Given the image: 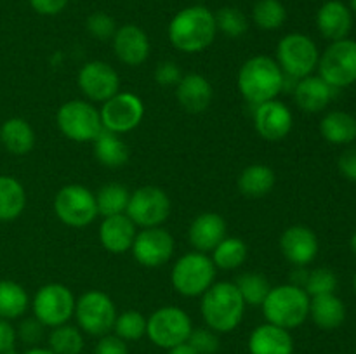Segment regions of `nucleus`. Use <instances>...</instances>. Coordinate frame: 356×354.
Wrapping results in <instances>:
<instances>
[{
  "label": "nucleus",
  "instance_id": "52",
  "mask_svg": "<svg viewBox=\"0 0 356 354\" xmlns=\"http://www.w3.org/2000/svg\"><path fill=\"white\" fill-rule=\"evenodd\" d=\"M351 248H353V250H355V253H356V231H355L353 238H351Z\"/></svg>",
  "mask_w": 356,
  "mask_h": 354
},
{
  "label": "nucleus",
  "instance_id": "43",
  "mask_svg": "<svg viewBox=\"0 0 356 354\" xmlns=\"http://www.w3.org/2000/svg\"><path fill=\"white\" fill-rule=\"evenodd\" d=\"M155 78L160 85H177L183 75H181V69L177 68L176 62L163 61L156 66Z\"/></svg>",
  "mask_w": 356,
  "mask_h": 354
},
{
  "label": "nucleus",
  "instance_id": "46",
  "mask_svg": "<svg viewBox=\"0 0 356 354\" xmlns=\"http://www.w3.org/2000/svg\"><path fill=\"white\" fill-rule=\"evenodd\" d=\"M17 333L7 319L0 318V354H16L14 346H16Z\"/></svg>",
  "mask_w": 356,
  "mask_h": 354
},
{
  "label": "nucleus",
  "instance_id": "10",
  "mask_svg": "<svg viewBox=\"0 0 356 354\" xmlns=\"http://www.w3.org/2000/svg\"><path fill=\"white\" fill-rule=\"evenodd\" d=\"M76 321L80 328L89 335L103 337L108 335L117 319V309L113 301L104 292L92 290L83 294L75 302Z\"/></svg>",
  "mask_w": 356,
  "mask_h": 354
},
{
  "label": "nucleus",
  "instance_id": "16",
  "mask_svg": "<svg viewBox=\"0 0 356 354\" xmlns=\"http://www.w3.org/2000/svg\"><path fill=\"white\" fill-rule=\"evenodd\" d=\"M79 87L89 99L104 103L120 89V78L108 62L90 61L79 73Z\"/></svg>",
  "mask_w": 356,
  "mask_h": 354
},
{
  "label": "nucleus",
  "instance_id": "35",
  "mask_svg": "<svg viewBox=\"0 0 356 354\" xmlns=\"http://www.w3.org/2000/svg\"><path fill=\"white\" fill-rule=\"evenodd\" d=\"M49 349L54 354H80L83 349V337L76 326H56L49 335Z\"/></svg>",
  "mask_w": 356,
  "mask_h": 354
},
{
  "label": "nucleus",
  "instance_id": "24",
  "mask_svg": "<svg viewBox=\"0 0 356 354\" xmlns=\"http://www.w3.org/2000/svg\"><path fill=\"white\" fill-rule=\"evenodd\" d=\"M177 101L190 113H202L212 101L211 83L198 73L184 75L177 83Z\"/></svg>",
  "mask_w": 356,
  "mask_h": 354
},
{
  "label": "nucleus",
  "instance_id": "25",
  "mask_svg": "<svg viewBox=\"0 0 356 354\" xmlns=\"http://www.w3.org/2000/svg\"><path fill=\"white\" fill-rule=\"evenodd\" d=\"M332 89L322 76H305L296 83L294 99L302 111L318 113L332 99Z\"/></svg>",
  "mask_w": 356,
  "mask_h": 354
},
{
  "label": "nucleus",
  "instance_id": "3",
  "mask_svg": "<svg viewBox=\"0 0 356 354\" xmlns=\"http://www.w3.org/2000/svg\"><path fill=\"white\" fill-rule=\"evenodd\" d=\"M245 302L235 283L221 281L209 288L202 297V316L211 330L226 333L240 325L245 311Z\"/></svg>",
  "mask_w": 356,
  "mask_h": 354
},
{
  "label": "nucleus",
  "instance_id": "5",
  "mask_svg": "<svg viewBox=\"0 0 356 354\" xmlns=\"http://www.w3.org/2000/svg\"><path fill=\"white\" fill-rule=\"evenodd\" d=\"M172 285L186 297L204 295L212 287L216 266L204 252H190L181 257L172 267Z\"/></svg>",
  "mask_w": 356,
  "mask_h": 354
},
{
  "label": "nucleus",
  "instance_id": "7",
  "mask_svg": "<svg viewBox=\"0 0 356 354\" xmlns=\"http://www.w3.org/2000/svg\"><path fill=\"white\" fill-rule=\"evenodd\" d=\"M320 76L334 89L356 82V42L350 38L332 42L318 59Z\"/></svg>",
  "mask_w": 356,
  "mask_h": 354
},
{
  "label": "nucleus",
  "instance_id": "8",
  "mask_svg": "<svg viewBox=\"0 0 356 354\" xmlns=\"http://www.w3.org/2000/svg\"><path fill=\"white\" fill-rule=\"evenodd\" d=\"M191 319L183 309L167 305L159 309L146 321V333L155 346L170 349L188 342L191 333Z\"/></svg>",
  "mask_w": 356,
  "mask_h": 354
},
{
  "label": "nucleus",
  "instance_id": "17",
  "mask_svg": "<svg viewBox=\"0 0 356 354\" xmlns=\"http://www.w3.org/2000/svg\"><path fill=\"white\" fill-rule=\"evenodd\" d=\"M254 125L257 134L266 141H280L292 128V113L277 99L257 104L254 111Z\"/></svg>",
  "mask_w": 356,
  "mask_h": 354
},
{
  "label": "nucleus",
  "instance_id": "22",
  "mask_svg": "<svg viewBox=\"0 0 356 354\" xmlns=\"http://www.w3.org/2000/svg\"><path fill=\"white\" fill-rule=\"evenodd\" d=\"M249 351L250 354H292L294 340L289 330L266 323L250 333Z\"/></svg>",
  "mask_w": 356,
  "mask_h": 354
},
{
  "label": "nucleus",
  "instance_id": "15",
  "mask_svg": "<svg viewBox=\"0 0 356 354\" xmlns=\"http://www.w3.org/2000/svg\"><path fill=\"white\" fill-rule=\"evenodd\" d=\"M136 260L146 267H159L165 264L174 253V239L163 228H146L138 233L132 243Z\"/></svg>",
  "mask_w": 356,
  "mask_h": 354
},
{
  "label": "nucleus",
  "instance_id": "29",
  "mask_svg": "<svg viewBox=\"0 0 356 354\" xmlns=\"http://www.w3.org/2000/svg\"><path fill=\"white\" fill-rule=\"evenodd\" d=\"M94 153H96V158L110 169L125 165L129 160L127 144L117 134L106 128H103L101 134L94 139Z\"/></svg>",
  "mask_w": 356,
  "mask_h": 354
},
{
  "label": "nucleus",
  "instance_id": "2",
  "mask_svg": "<svg viewBox=\"0 0 356 354\" xmlns=\"http://www.w3.org/2000/svg\"><path fill=\"white\" fill-rule=\"evenodd\" d=\"M285 87V73L270 56H254L238 71V89L250 104L277 99Z\"/></svg>",
  "mask_w": 356,
  "mask_h": 354
},
{
  "label": "nucleus",
  "instance_id": "40",
  "mask_svg": "<svg viewBox=\"0 0 356 354\" xmlns=\"http://www.w3.org/2000/svg\"><path fill=\"white\" fill-rule=\"evenodd\" d=\"M337 287V278L334 271L327 269V267H318V269L312 271L306 280L305 290L308 295H325L334 294Z\"/></svg>",
  "mask_w": 356,
  "mask_h": 354
},
{
  "label": "nucleus",
  "instance_id": "14",
  "mask_svg": "<svg viewBox=\"0 0 356 354\" xmlns=\"http://www.w3.org/2000/svg\"><path fill=\"white\" fill-rule=\"evenodd\" d=\"M103 128L113 134H124L138 127L145 115V104L136 94L117 92L104 101L99 111Z\"/></svg>",
  "mask_w": 356,
  "mask_h": 354
},
{
  "label": "nucleus",
  "instance_id": "23",
  "mask_svg": "<svg viewBox=\"0 0 356 354\" xmlns=\"http://www.w3.org/2000/svg\"><path fill=\"white\" fill-rule=\"evenodd\" d=\"M226 236L225 219L214 212L200 214L190 226V242L198 252H211Z\"/></svg>",
  "mask_w": 356,
  "mask_h": 354
},
{
  "label": "nucleus",
  "instance_id": "18",
  "mask_svg": "<svg viewBox=\"0 0 356 354\" xmlns=\"http://www.w3.org/2000/svg\"><path fill=\"white\" fill-rule=\"evenodd\" d=\"M113 49L122 62L129 66H139L149 56V38L143 28L136 24H124L115 31Z\"/></svg>",
  "mask_w": 356,
  "mask_h": 354
},
{
  "label": "nucleus",
  "instance_id": "20",
  "mask_svg": "<svg viewBox=\"0 0 356 354\" xmlns=\"http://www.w3.org/2000/svg\"><path fill=\"white\" fill-rule=\"evenodd\" d=\"M316 26L320 33L329 40L337 42L348 37L353 26V17L351 10L346 3L339 0H329L323 3L316 14Z\"/></svg>",
  "mask_w": 356,
  "mask_h": 354
},
{
  "label": "nucleus",
  "instance_id": "41",
  "mask_svg": "<svg viewBox=\"0 0 356 354\" xmlns=\"http://www.w3.org/2000/svg\"><path fill=\"white\" fill-rule=\"evenodd\" d=\"M188 344L197 351L198 354H216L219 351V337L211 328L191 330Z\"/></svg>",
  "mask_w": 356,
  "mask_h": 354
},
{
  "label": "nucleus",
  "instance_id": "51",
  "mask_svg": "<svg viewBox=\"0 0 356 354\" xmlns=\"http://www.w3.org/2000/svg\"><path fill=\"white\" fill-rule=\"evenodd\" d=\"M24 354H54L51 349H44V347H33V349L26 351Z\"/></svg>",
  "mask_w": 356,
  "mask_h": 354
},
{
  "label": "nucleus",
  "instance_id": "44",
  "mask_svg": "<svg viewBox=\"0 0 356 354\" xmlns=\"http://www.w3.org/2000/svg\"><path fill=\"white\" fill-rule=\"evenodd\" d=\"M94 354H129L125 340L117 335H103L97 342Z\"/></svg>",
  "mask_w": 356,
  "mask_h": 354
},
{
  "label": "nucleus",
  "instance_id": "49",
  "mask_svg": "<svg viewBox=\"0 0 356 354\" xmlns=\"http://www.w3.org/2000/svg\"><path fill=\"white\" fill-rule=\"evenodd\" d=\"M308 271L302 269V267H299L298 271H294V276H292V283L291 285H296V287L299 288H305L306 285V280H308Z\"/></svg>",
  "mask_w": 356,
  "mask_h": 354
},
{
  "label": "nucleus",
  "instance_id": "31",
  "mask_svg": "<svg viewBox=\"0 0 356 354\" xmlns=\"http://www.w3.org/2000/svg\"><path fill=\"white\" fill-rule=\"evenodd\" d=\"M275 186V172L268 165L256 163L240 174L238 187L245 196H264Z\"/></svg>",
  "mask_w": 356,
  "mask_h": 354
},
{
  "label": "nucleus",
  "instance_id": "33",
  "mask_svg": "<svg viewBox=\"0 0 356 354\" xmlns=\"http://www.w3.org/2000/svg\"><path fill=\"white\" fill-rule=\"evenodd\" d=\"M129 198H131V194H129L127 187L122 186V184H104L96 194L97 214H101L103 217L124 214Z\"/></svg>",
  "mask_w": 356,
  "mask_h": 354
},
{
  "label": "nucleus",
  "instance_id": "6",
  "mask_svg": "<svg viewBox=\"0 0 356 354\" xmlns=\"http://www.w3.org/2000/svg\"><path fill=\"white\" fill-rule=\"evenodd\" d=\"M278 66L292 78H305L312 75L318 66V49L316 44L302 33H289L280 40L277 49Z\"/></svg>",
  "mask_w": 356,
  "mask_h": 354
},
{
  "label": "nucleus",
  "instance_id": "27",
  "mask_svg": "<svg viewBox=\"0 0 356 354\" xmlns=\"http://www.w3.org/2000/svg\"><path fill=\"white\" fill-rule=\"evenodd\" d=\"M0 142L13 155H26L35 146V132L23 118H9L0 127Z\"/></svg>",
  "mask_w": 356,
  "mask_h": 354
},
{
  "label": "nucleus",
  "instance_id": "11",
  "mask_svg": "<svg viewBox=\"0 0 356 354\" xmlns=\"http://www.w3.org/2000/svg\"><path fill=\"white\" fill-rule=\"evenodd\" d=\"M127 217L141 228H159L169 217L170 200L163 189L156 186H143L129 198Z\"/></svg>",
  "mask_w": 356,
  "mask_h": 354
},
{
  "label": "nucleus",
  "instance_id": "42",
  "mask_svg": "<svg viewBox=\"0 0 356 354\" xmlns=\"http://www.w3.org/2000/svg\"><path fill=\"white\" fill-rule=\"evenodd\" d=\"M87 31L97 40H108L113 38L115 31H117V24L115 19L106 12H94L87 17Z\"/></svg>",
  "mask_w": 356,
  "mask_h": 354
},
{
  "label": "nucleus",
  "instance_id": "47",
  "mask_svg": "<svg viewBox=\"0 0 356 354\" xmlns=\"http://www.w3.org/2000/svg\"><path fill=\"white\" fill-rule=\"evenodd\" d=\"M68 2L70 0H30V6L42 16H56L66 9Z\"/></svg>",
  "mask_w": 356,
  "mask_h": 354
},
{
  "label": "nucleus",
  "instance_id": "36",
  "mask_svg": "<svg viewBox=\"0 0 356 354\" xmlns=\"http://www.w3.org/2000/svg\"><path fill=\"white\" fill-rule=\"evenodd\" d=\"M252 19L261 30H278L287 19V9L280 0H257Z\"/></svg>",
  "mask_w": 356,
  "mask_h": 354
},
{
  "label": "nucleus",
  "instance_id": "54",
  "mask_svg": "<svg viewBox=\"0 0 356 354\" xmlns=\"http://www.w3.org/2000/svg\"><path fill=\"white\" fill-rule=\"evenodd\" d=\"M355 292H356V276H355Z\"/></svg>",
  "mask_w": 356,
  "mask_h": 354
},
{
  "label": "nucleus",
  "instance_id": "21",
  "mask_svg": "<svg viewBox=\"0 0 356 354\" xmlns=\"http://www.w3.org/2000/svg\"><path fill=\"white\" fill-rule=\"evenodd\" d=\"M136 238V224L125 214L104 217L99 228V239L108 252L124 253L132 248Z\"/></svg>",
  "mask_w": 356,
  "mask_h": 354
},
{
  "label": "nucleus",
  "instance_id": "1",
  "mask_svg": "<svg viewBox=\"0 0 356 354\" xmlns=\"http://www.w3.org/2000/svg\"><path fill=\"white\" fill-rule=\"evenodd\" d=\"M218 26L216 16L204 6L179 10L169 24V40L177 51L200 52L214 42Z\"/></svg>",
  "mask_w": 356,
  "mask_h": 354
},
{
  "label": "nucleus",
  "instance_id": "32",
  "mask_svg": "<svg viewBox=\"0 0 356 354\" xmlns=\"http://www.w3.org/2000/svg\"><path fill=\"white\" fill-rule=\"evenodd\" d=\"M28 307V294L19 283L0 280V318L16 319L24 314Z\"/></svg>",
  "mask_w": 356,
  "mask_h": 354
},
{
  "label": "nucleus",
  "instance_id": "19",
  "mask_svg": "<svg viewBox=\"0 0 356 354\" xmlns=\"http://www.w3.org/2000/svg\"><path fill=\"white\" fill-rule=\"evenodd\" d=\"M280 248L285 259L296 266L305 267L318 253V238L306 226H292L282 235Z\"/></svg>",
  "mask_w": 356,
  "mask_h": 354
},
{
  "label": "nucleus",
  "instance_id": "34",
  "mask_svg": "<svg viewBox=\"0 0 356 354\" xmlns=\"http://www.w3.org/2000/svg\"><path fill=\"white\" fill-rule=\"evenodd\" d=\"M212 252V262L219 269H236L247 259V245L240 238H225Z\"/></svg>",
  "mask_w": 356,
  "mask_h": 354
},
{
  "label": "nucleus",
  "instance_id": "37",
  "mask_svg": "<svg viewBox=\"0 0 356 354\" xmlns=\"http://www.w3.org/2000/svg\"><path fill=\"white\" fill-rule=\"evenodd\" d=\"M236 288L249 305H261L270 294L271 287L261 273H245L236 280Z\"/></svg>",
  "mask_w": 356,
  "mask_h": 354
},
{
  "label": "nucleus",
  "instance_id": "53",
  "mask_svg": "<svg viewBox=\"0 0 356 354\" xmlns=\"http://www.w3.org/2000/svg\"><path fill=\"white\" fill-rule=\"evenodd\" d=\"M351 7H353V10L356 12V0H351Z\"/></svg>",
  "mask_w": 356,
  "mask_h": 354
},
{
  "label": "nucleus",
  "instance_id": "13",
  "mask_svg": "<svg viewBox=\"0 0 356 354\" xmlns=\"http://www.w3.org/2000/svg\"><path fill=\"white\" fill-rule=\"evenodd\" d=\"M54 210L59 221L72 228H83L97 215L96 196L87 187L70 184L59 189L54 200Z\"/></svg>",
  "mask_w": 356,
  "mask_h": 354
},
{
  "label": "nucleus",
  "instance_id": "30",
  "mask_svg": "<svg viewBox=\"0 0 356 354\" xmlns=\"http://www.w3.org/2000/svg\"><path fill=\"white\" fill-rule=\"evenodd\" d=\"M320 132L332 144H350L356 139V118L344 111H332L322 120Z\"/></svg>",
  "mask_w": 356,
  "mask_h": 354
},
{
  "label": "nucleus",
  "instance_id": "9",
  "mask_svg": "<svg viewBox=\"0 0 356 354\" xmlns=\"http://www.w3.org/2000/svg\"><path fill=\"white\" fill-rule=\"evenodd\" d=\"M56 118L59 130L76 142L94 141L103 130L99 111L86 101H70L63 104Z\"/></svg>",
  "mask_w": 356,
  "mask_h": 354
},
{
  "label": "nucleus",
  "instance_id": "48",
  "mask_svg": "<svg viewBox=\"0 0 356 354\" xmlns=\"http://www.w3.org/2000/svg\"><path fill=\"white\" fill-rule=\"evenodd\" d=\"M339 170L346 179L356 183V146L346 149L339 158Z\"/></svg>",
  "mask_w": 356,
  "mask_h": 354
},
{
  "label": "nucleus",
  "instance_id": "45",
  "mask_svg": "<svg viewBox=\"0 0 356 354\" xmlns=\"http://www.w3.org/2000/svg\"><path fill=\"white\" fill-rule=\"evenodd\" d=\"M42 333H44V325L38 321L37 318L24 319L19 325V332L17 335L21 337V340L26 344H37L42 339Z\"/></svg>",
  "mask_w": 356,
  "mask_h": 354
},
{
  "label": "nucleus",
  "instance_id": "38",
  "mask_svg": "<svg viewBox=\"0 0 356 354\" xmlns=\"http://www.w3.org/2000/svg\"><path fill=\"white\" fill-rule=\"evenodd\" d=\"M216 16V26L218 30H221L226 37L232 38H240L242 35H245V31L249 30V21L247 16L238 9V7H222L219 9Z\"/></svg>",
  "mask_w": 356,
  "mask_h": 354
},
{
  "label": "nucleus",
  "instance_id": "39",
  "mask_svg": "<svg viewBox=\"0 0 356 354\" xmlns=\"http://www.w3.org/2000/svg\"><path fill=\"white\" fill-rule=\"evenodd\" d=\"M148 319L138 311H125L115 319V335L122 340H139L146 333Z\"/></svg>",
  "mask_w": 356,
  "mask_h": 354
},
{
  "label": "nucleus",
  "instance_id": "12",
  "mask_svg": "<svg viewBox=\"0 0 356 354\" xmlns=\"http://www.w3.org/2000/svg\"><path fill=\"white\" fill-rule=\"evenodd\" d=\"M75 297L61 283H49L33 298V314L44 326H61L75 312Z\"/></svg>",
  "mask_w": 356,
  "mask_h": 354
},
{
  "label": "nucleus",
  "instance_id": "26",
  "mask_svg": "<svg viewBox=\"0 0 356 354\" xmlns=\"http://www.w3.org/2000/svg\"><path fill=\"white\" fill-rule=\"evenodd\" d=\"M309 316L320 328L334 330L343 325L346 318V307L343 301L334 294L315 295L309 301Z\"/></svg>",
  "mask_w": 356,
  "mask_h": 354
},
{
  "label": "nucleus",
  "instance_id": "4",
  "mask_svg": "<svg viewBox=\"0 0 356 354\" xmlns=\"http://www.w3.org/2000/svg\"><path fill=\"white\" fill-rule=\"evenodd\" d=\"M261 305L268 323L285 330L302 325L309 316V295L296 285L271 288Z\"/></svg>",
  "mask_w": 356,
  "mask_h": 354
},
{
  "label": "nucleus",
  "instance_id": "50",
  "mask_svg": "<svg viewBox=\"0 0 356 354\" xmlns=\"http://www.w3.org/2000/svg\"><path fill=\"white\" fill-rule=\"evenodd\" d=\"M169 354H198V353L193 349V347L190 346V344L183 342V344H179V346H176V347H170Z\"/></svg>",
  "mask_w": 356,
  "mask_h": 354
},
{
  "label": "nucleus",
  "instance_id": "28",
  "mask_svg": "<svg viewBox=\"0 0 356 354\" xmlns=\"http://www.w3.org/2000/svg\"><path fill=\"white\" fill-rule=\"evenodd\" d=\"M26 205L23 184L10 176H0V221L9 222L19 217Z\"/></svg>",
  "mask_w": 356,
  "mask_h": 354
}]
</instances>
